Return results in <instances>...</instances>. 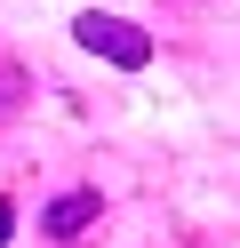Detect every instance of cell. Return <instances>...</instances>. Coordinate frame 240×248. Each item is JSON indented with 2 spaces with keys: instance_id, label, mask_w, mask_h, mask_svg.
<instances>
[{
  "instance_id": "1",
  "label": "cell",
  "mask_w": 240,
  "mask_h": 248,
  "mask_svg": "<svg viewBox=\"0 0 240 248\" xmlns=\"http://www.w3.org/2000/svg\"><path fill=\"white\" fill-rule=\"evenodd\" d=\"M72 40L96 48V56H112L120 72H144V64H152V32H136L128 16H96V8H88V16L72 24Z\"/></svg>"
},
{
  "instance_id": "2",
  "label": "cell",
  "mask_w": 240,
  "mask_h": 248,
  "mask_svg": "<svg viewBox=\"0 0 240 248\" xmlns=\"http://www.w3.org/2000/svg\"><path fill=\"white\" fill-rule=\"evenodd\" d=\"M104 216V200H96V184H80V192H64V200H48V216H40V232L48 240H80V232Z\"/></svg>"
},
{
  "instance_id": "3",
  "label": "cell",
  "mask_w": 240,
  "mask_h": 248,
  "mask_svg": "<svg viewBox=\"0 0 240 248\" xmlns=\"http://www.w3.org/2000/svg\"><path fill=\"white\" fill-rule=\"evenodd\" d=\"M16 104H24V72L0 64V120H16Z\"/></svg>"
},
{
  "instance_id": "4",
  "label": "cell",
  "mask_w": 240,
  "mask_h": 248,
  "mask_svg": "<svg viewBox=\"0 0 240 248\" xmlns=\"http://www.w3.org/2000/svg\"><path fill=\"white\" fill-rule=\"evenodd\" d=\"M8 232H16V208H8V200H0V240H8Z\"/></svg>"
}]
</instances>
